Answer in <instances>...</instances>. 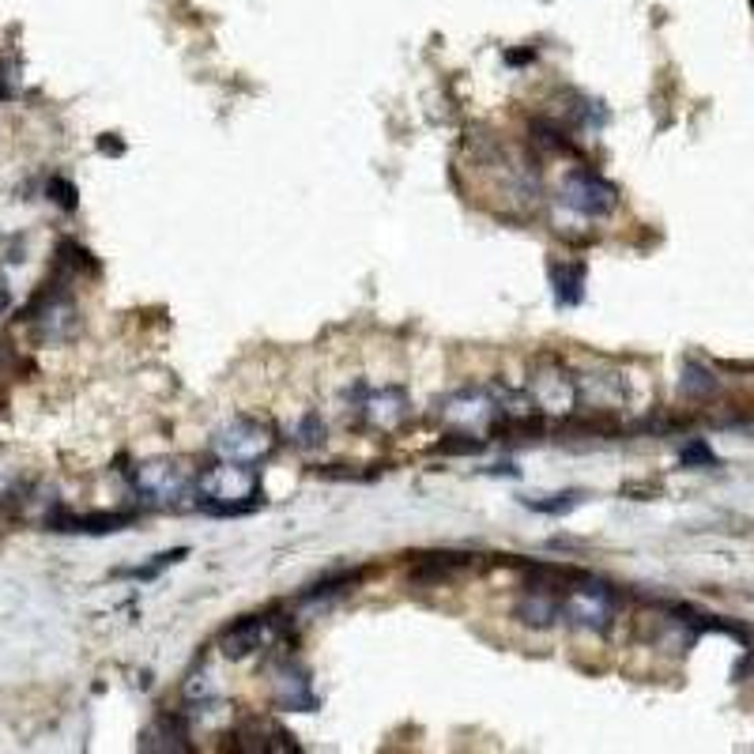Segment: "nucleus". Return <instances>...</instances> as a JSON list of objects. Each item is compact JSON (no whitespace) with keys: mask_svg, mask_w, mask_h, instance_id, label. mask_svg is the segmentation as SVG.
Instances as JSON below:
<instances>
[{"mask_svg":"<svg viewBox=\"0 0 754 754\" xmlns=\"http://www.w3.org/2000/svg\"><path fill=\"white\" fill-rule=\"evenodd\" d=\"M279 638V623L272 615H246L238 623H230L223 634H219V649L230 660H242V656H253L268 649L272 641Z\"/></svg>","mask_w":754,"mask_h":754,"instance_id":"8","label":"nucleus"},{"mask_svg":"<svg viewBox=\"0 0 754 754\" xmlns=\"http://www.w3.org/2000/svg\"><path fill=\"white\" fill-rule=\"evenodd\" d=\"M46 197H50L57 208H65V212H76V204H80V193H76V185L68 178L46 181Z\"/></svg>","mask_w":754,"mask_h":754,"instance_id":"16","label":"nucleus"},{"mask_svg":"<svg viewBox=\"0 0 754 754\" xmlns=\"http://www.w3.org/2000/svg\"><path fill=\"white\" fill-rule=\"evenodd\" d=\"M683 393L694 396V400L698 396H713L717 393V377L709 374L702 362H687L683 366Z\"/></svg>","mask_w":754,"mask_h":754,"instance_id":"13","label":"nucleus"},{"mask_svg":"<svg viewBox=\"0 0 754 754\" xmlns=\"http://www.w3.org/2000/svg\"><path fill=\"white\" fill-rule=\"evenodd\" d=\"M679 460H683V464H705V468H713V464H717V457H713V449H709V445H705L702 438H694V442H690L687 449L679 453Z\"/></svg>","mask_w":754,"mask_h":754,"instance_id":"19","label":"nucleus"},{"mask_svg":"<svg viewBox=\"0 0 754 754\" xmlns=\"http://www.w3.org/2000/svg\"><path fill=\"white\" fill-rule=\"evenodd\" d=\"M747 672H754V649L747 653V660H743V664L736 668V675H747Z\"/></svg>","mask_w":754,"mask_h":754,"instance_id":"21","label":"nucleus"},{"mask_svg":"<svg viewBox=\"0 0 754 754\" xmlns=\"http://www.w3.org/2000/svg\"><path fill=\"white\" fill-rule=\"evenodd\" d=\"M359 581H362V570H340V574L321 577L317 585H310V589L302 592V600H306V604H310V600H328V596H336V592L355 589Z\"/></svg>","mask_w":754,"mask_h":754,"instance_id":"12","label":"nucleus"},{"mask_svg":"<svg viewBox=\"0 0 754 754\" xmlns=\"http://www.w3.org/2000/svg\"><path fill=\"white\" fill-rule=\"evenodd\" d=\"M577 502H581V494H577V491L543 494V498H525L528 509H536V513H551V517H558V513H570Z\"/></svg>","mask_w":754,"mask_h":754,"instance_id":"14","label":"nucleus"},{"mask_svg":"<svg viewBox=\"0 0 754 754\" xmlns=\"http://www.w3.org/2000/svg\"><path fill=\"white\" fill-rule=\"evenodd\" d=\"M268 679H272V698H276L279 709H295V713H310L317 709V694H313L310 672L295 664L291 656L279 660L268 668Z\"/></svg>","mask_w":754,"mask_h":754,"instance_id":"9","label":"nucleus"},{"mask_svg":"<svg viewBox=\"0 0 754 754\" xmlns=\"http://www.w3.org/2000/svg\"><path fill=\"white\" fill-rule=\"evenodd\" d=\"M558 619H566L577 630L604 634L619 619V592L615 585H607L604 577L566 570L562 585H558Z\"/></svg>","mask_w":754,"mask_h":754,"instance_id":"2","label":"nucleus"},{"mask_svg":"<svg viewBox=\"0 0 754 754\" xmlns=\"http://www.w3.org/2000/svg\"><path fill=\"white\" fill-rule=\"evenodd\" d=\"M585 264L577 261H562V264H551V291H555V306H562V310H574V306H581L585 302Z\"/></svg>","mask_w":754,"mask_h":754,"instance_id":"11","label":"nucleus"},{"mask_svg":"<svg viewBox=\"0 0 754 754\" xmlns=\"http://www.w3.org/2000/svg\"><path fill=\"white\" fill-rule=\"evenodd\" d=\"M483 438H472V434H449V438H442L438 442V453H483Z\"/></svg>","mask_w":754,"mask_h":754,"instance_id":"18","label":"nucleus"},{"mask_svg":"<svg viewBox=\"0 0 754 754\" xmlns=\"http://www.w3.org/2000/svg\"><path fill=\"white\" fill-rule=\"evenodd\" d=\"M264 502L261 472L253 464L215 460L197 476V506L212 517H238Z\"/></svg>","mask_w":754,"mask_h":754,"instance_id":"1","label":"nucleus"},{"mask_svg":"<svg viewBox=\"0 0 754 754\" xmlns=\"http://www.w3.org/2000/svg\"><path fill=\"white\" fill-rule=\"evenodd\" d=\"M99 151H106V155H125V144H121V140H114V136H102Z\"/></svg>","mask_w":754,"mask_h":754,"instance_id":"20","label":"nucleus"},{"mask_svg":"<svg viewBox=\"0 0 754 754\" xmlns=\"http://www.w3.org/2000/svg\"><path fill=\"white\" fill-rule=\"evenodd\" d=\"M189 555L185 547H178V551H163V555H155V562H148V566H132V570H121V577H136V581H151V577H159L166 570V566H174V562H181V558Z\"/></svg>","mask_w":754,"mask_h":754,"instance_id":"15","label":"nucleus"},{"mask_svg":"<svg viewBox=\"0 0 754 754\" xmlns=\"http://www.w3.org/2000/svg\"><path fill=\"white\" fill-rule=\"evenodd\" d=\"M132 483H136V491L144 494L151 506H163V509L185 506V498L197 494V476H189V468L170 457H155V460L136 464Z\"/></svg>","mask_w":754,"mask_h":754,"instance_id":"4","label":"nucleus"},{"mask_svg":"<svg viewBox=\"0 0 754 754\" xmlns=\"http://www.w3.org/2000/svg\"><path fill=\"white\" fill-rule=\"evenodd\" d=\"M8 302H12V291H8V287H0V310H8Z\"/></svg>","mask_w":754,"mask_h":754,"instance_id":"22","label":"nucleus"},{"mask_svg":"<svg viewBox=\"0 0 754 754\" xmlns=\"http://www.w3.org/2000/svg\"><path fill=\"white\" fill-rule=\"evenodd\" d=\"M276 430L268 427L264 419H253V415H234L230 423L215 430L212 438V453L219 460H230V464H264V460L276 453Z\"/></svg>","mask_w":754,"mask_h":754,"instance_id":"3","label":"nucleus"},{"mask_svg":"<svg viewBox=\"0 0 754 754\" xmlns=\"http://www.w3.org/2000/svg\"><path fill=\"white\" fill-rule=\"evenodd\" d=\"M528 396L543 415H574L577 411V374L558 359H540L528 377Z\"/></svg>","mask_w":754,"mask_h":754,"instance_id":"6","label":"nucleus"},{"mask_svg":"<svg viewBox=\"0 0 754 754\" xmlns=\"http://www.w3.org/2000/svg\"><path fill=\"white\" fill-rule=\"evenodd\" d=\"M295 442L302 445V449H313V445H321L325 442V423H321V415H306L302 423H298V430H295Z\"/></svg>","mask_w":754,"mask_h":754,"instance_id":"17","label":"nucleus"},{"mask_svg":"<svg viewBox=\"0 0 754 754\" xmlns=\"http://www.w3.org/2000/svg\"><path fill=\"white\" fill-rule=\"evenodd\" d=\"M558 200L581 219H607L619 208V189L589 166H574L558 181Z\"/></svg>","mask_w":754,"mask_h":754,"instance_id":"5","label":"nucleus"},{"mask_svg":"<svg viewBox=\"0 0 754 754\" xmlns=\"http://www.w3.org/2000/svg\"><path fill=\"white\" fill-rule=\"evenodd\" d=\"M355 411L359 419L370 430H381V434H393L408 423L411 415V400L404 389L396 385H381V389H366V385H355Z\"/></svg>","mask_w":754,"mask_h":754,"instance_id":"7","label":"nucleus"},{"mask_svg":"<svg viewBox=\"0 0 754 754\" xmlns=\"http://www.w3.org/2000/svg\"><path fill=\"white\" fill-rule=\"evenodd\" d=\"M513 615L528 626H555L558 623V589H536V585H525V596L517 600Z\"/></svg>","mask_w":754,"mask_h":754,"instance_id":"10","label":"nucleus"}]
</instances>
